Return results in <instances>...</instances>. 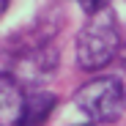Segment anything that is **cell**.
Returning a JSON list of instances; mask_svg holds the SVG:
<instances>
[{"label":"cell","instance_id":"cell-5","mask_svg":"<svg viewBox=\"0 0 126 126\" xmlns=\"http://www.w3.org/2000/svg\"><path fill=\"white\" fill-rule=\"evenodd\" d=\"M112 0H79V8L85 11V14H96L101 8H110Z\"/></svg>","mask_w":126,"mask_h":126},{"label":"cell","instance_id":"cell-4","mask_svg":"<svg viewBox=\"0 0 126 126\" xmlns=\"http://www.w3.org/2000/svg\"><path fill=\"white\" fill-rule=\"evenodd\" d=\"M55 96L44 91H30L28 104H25V126H41L47 121V115L55 110Z\"/></svg>","mask_w":126,"mask_h":126},{"label":"cell","instance_id":"cell-1","mask_svg":"<svg viewBox=\"0 0 126 126\" xmlns=\"http://www.w3.org/2000/svg\"><path fill=\"white\" fill-rule=\"evenodd\" d=\"M121 49L118 16L110 8L88 14V22L77 36V66L82 71H101L110 66Z\"/></svg>","mask_w":126,"mask_h":126},{"label":"cell","instance_id":"cell-7","mask_svg":"<svg viewBox=\"0 0 126 126\" xmlns=\"http://www.w3.org/2000/svg\"><path fill=\"white\" fill-rule=\"evenodd\" d=\"M77 126H96V121H93V123H77Z\"/></svg>","mask_w":126,"mask_h":126},{"label":"cell","instance_id":"cell-3","mask_svg":"<svg viewBox=\"0 0 126 126\" xmlns=\"http://www.w3.org/2000/svg\"><path fill=\"white\" fill-rule=\"evenodd\" d=\"M28 93L14 74H0V126H25Z\"/></svg>","mask_w":126,"mask_h":126},{"label":"cell","instance_id":"cell-2","mask_svg":"<svg viewBox=\"0 0 126 126\" xmlns=\"http://www.w3.org/2000/svg\"><path fill=\"white\" fill-rule=\"evenodd\" d=\"M74 101L91 121L115 123L126 110V88L118 77H96L74 93Z\"/></svg>","mask_w":126,"mask_h":126},{"label":"cell","instance_id":"cell-6","mask_svg":"<svg viewBox=\"0 0 126 126\" xmlns=\"http://www.w3.org/2000/svg\"><path fill=\"white\" fill-rule=\"evenodd\" d=\"M8 3H11V0H0V14L6 11V6H8Z\"/></svg>","mask_w":126,"mask_h":126}]
</instances>
